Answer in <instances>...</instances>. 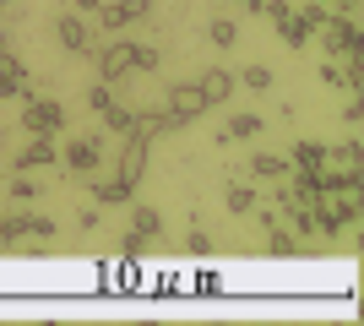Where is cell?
Segmentation results:
<instances>
[{
	"mask_svg": "<svg viewBox=\"0 0 364 326\" xmlns=\"http://www.w3.org/2000/svg\"><path fill=\"white\" fill-rule=\"evenodd\" d=\"M92 60H98V77L120 87V82H131V77H136V38L114 33L109 44H98V49H92Z\"/></svg>",
	"mask_w": 364,
	"mask_h": 326,
	"instance_id": "obj_1",
	"label": "cell"
},
{
	"mask_svg": "<svg viewBox=\"0 0 364 326\" xmlns=\"http://www.w3.org/2000/svg\"><path fill=\"white\" fill-rule=\"evenodd\" d=\"M22 131H28V136H60L65 131V104L60 98H22Z\"/></svg>",
	"mask_w": 364,
	"mask_h": 326,
	"instance_id": "obj_2",
	"label": "cell"
},
{
	"mask_svg": "<svg viewBox=\"0 0 364 326\" xmlns=\"http://www.w3.org/2000/svg\"><path fill=\"white\" fill-rule=\"evenodd\" d=\"M321 49L332 55V60H343V55H353V49H364V33L359 22H353L348 11H326V22H321Z\"/></svg>",
	"mask_w": 364,
	"mask_h": 326,
	"instance_id": "obj_3",
	"label": "cell"
},
{
	"mask_svg": "<svg viewBox=\"0 0 364 326\" xmlns=\"http://www.w3.org/2000/svg\"><path fill=\"white\" fill-rule=\"evenodd\" d=\"M65 169H71V180H92V174L104 169V131H92V136H76L65 141Z\"/></svg>",
	"mask_w": 364,
	"mask_h": 326,
	"instance_id": "obj_4",
	"label": "cell"
},
{
	"mask_svg": "<svg viewBox=\"0 0 364 326\" xmlns=\"http://www.w3.org/2000/svg\"><path fill=\"white\" fill-rule=\"evenodd\" d=\"M164 109L174 114V125H191V120H201V114H207V98H201L196 77H191V82H174V87L164 93Z\"/></svg>",
	"mask_w": 364,
	"mask_h": 326,
	"instance_id": "obj_5",
	"label": "cell"
},
{
	"mask_svg": "<svg viewBox=\"0 0 364 326\" xmlns=\"http://www.w3.org/2000/svg\"><path fill=\"white\" fill-rule=\"evenodd\" d=\"M147 147L152 141L131 125V131H125V147H120V163H114V174H120L125 185H141V180H147Z\"/></svg>",
	"mask_w": 364,
	"mask_h": 326,
	"instance_id": "obj_6",
	"label": "cell"
},
{
	"mask_svg": "<svg viewBox=\"0 0 364 326\" xmlns=\"http://www.w3.org/2000/svg\"><path fill=\"white\" fill-rule=\"evenodd\" d=\"M55 38H60L65 55H92V49H98V38H92V28H87V16H82V11L55 16Z\"/></svg>",
	"mask_w": 364,
	"mask_h": 326,
	"instance_id": "obj_7",
	"label": "cell"
},
{
	"mask_svg": "<svg viewBox=\"0 0 364 326\" xmlns=\"http://www.w3.org/2000/svg\"><path fill=\"white\" fill-rule=\"evenodd\" d=\"M141 16H152V0H109V6H98V28L125 33L131 22H141Z\"/></svg>",
	"mask_w": 364,
	"mask_h": 326,
	"instance_id": "obj_8",
	"label": "cell"
},
{
	"mask_svg": "<svg viewBox=\"0 0 364 326\" xmlns=\"http://www.w3.org/2000/svg\"><path fill=\"white\" fill-rule=\"evenodd\" d=\"M49 163H60V141H55V136H33L28 147L16 153L11 174H38V169H49Z\"/></svg>",
	"mask_w": 364,
	"mask_h": 326,
	"instance_id": "obj_9",
	"label": "cell"
},
{
	"mask_svg": "<svg viewBox=\"0 0 364 326\" xmlns=\"http://www.w3.org/2000/svg\"><path fill=\"white\" fill-rule=\"evenodd\" d=\"M33 82H28V65L11 55V44H0V98H28Z\"/></svg>",
	"mask_w": 364,
	"mask_h": 326,
	"instance_id": "obj_10",
	"label": "cell"
},
{
	"mask_svg": "<svg viewBox=\"0 0 364 326\" xmlns=\"http://www.w3.org/2000/svg\"><path fill=\"white\" fill-rule=\"evenodd\" d=\"M196 87H201V98H207V109H218V104L234 98V71L213 65V71H201V77H196Z\"/></svg>",
	"mask_w": 364,
	"mask_h": 326,
	"instance_id": "obj_11",
	"label": "cell"
},
{
	"mask_svg": "<svg viewBox=\"0 0 364 326\" xmlns=\"http://www.w3.org/2000/svg\"><path fill=\"white\" fill-rule=\"evenodd\" d=\"M92 202H98V207H131V202H136V185H125L120 174L92 180Z\"/></svg>",
	"mask_w": 364,
	"mask_h": 326,
	"instance_id": "obj_12",
	"label": "cell"
},
{
	"mask_svg": "<svg viewBox=\"0 0 364 326\" xmlns=\"http://www.w3.org/2000/svg\"><path fill=\"white\" fill-rule=\"evenodd\" d=\"M289 158L283 153H256L250 158V180H261V185H283V180H289Z\"/></svg>",
	"mask_w": 364,
	"mask_h": 326,
	"instance_id": "obj_13",
	"label": "cell"
},
{
	"mask_svg": "<svg viewBox=\"0 0 364 326\" xmlns=\"http://www.w3.org/2000/svg\"><path fill=\"white\" fill-rule=\"evenodd\" d=\"M136 131L147 141H158V136H168V131H180V125H174V114L158 104V109H136Z\"/></svg>",
	"mask_w": 364,
	"mask_h": 326,
	"instance_id": "obj_14",
	"label": "cell"
},
{
	"mask_svg": "<svg viewBox=\"0 0 364 326\" xmlns=\"http://www.w3.org/2000/svg\"><path fill=\"white\" fill-rule=\"evenodd\" d=\"M272 28H277V38H283V44H289V49H304V44H310V38H316V28H310V22H304L299 11H289V16H283V22H272Z\"/></svg>",
	"mask_w": 364,
	"mask_h": 326,
	"instance_id": "obj_15",
	"label": "cell"
},
{
	"mask_svg": "<svg viewBox=\"0 0 364 326\" xmlns=\"http://www.w3.org/2000/svg\"><path fill=\"white\" fill-rule=\"evenodd\" d=\"M261 229H267V245H272V256H299V245H294V234L277 223V212H261Z\"/></svg>",
	"mask_w": 364,
	"mask_h": 326,
	"instance_id": "obj_16",
	"label": "cell"
},
{
	"mask_svg": "<svg viewBox=\"0 0 364 326\" xmlns=\"http://www.w3.org/2000/svg\"><path fill=\"white\" fill-rule=\"evenodd\" d=\"M289 169H326V141H294Z\"/></svg>",
	"mask_w": 364,
	"mask_h": 326,
	"instance_id": "obj_17",
	"label": "cell"
},
{
	"mask_svg": "<svg viewBox=\"0 0 364 326\" xmlns=\"http://www.w3.org/2000/svg\"><path fill=\"white\" fill-rule=\"evenodd\" d=\"M261 131H267L261 114H234V120L223 125V141H250V136H261Z\"/></svg>",
	"mask_w": 364,
	"mask_h": 326,
	"instance_id": "obj_18",
	"label": "cell"
},
{
	"mask_svg": "<svg viewBox=\"0 0 364 326\" xmlns=\"http://www.w3.org/2000/svg\"><path fill=\"white\" fill-rule=\"evenodd\" d=\"M207 38H213V49H234L240 44V22H234V16H213V22H207Z\"/></svg>",
	"mask_w": 364,
	"mask_h": 326,
	"instance_id": "obj_19",
	"label": "cell"
},
{
	"mask_svg": "<svg viewBox=\"0 0 364 326\" xmlns=\"http://www.w3.org/2000/svg\"><path fill=\"white\" fill-rule=\"evenodd\" d=\"M131 234H141V239H158V234H164V217H158V207H131Z\"/></svg>",
	"mask_w": 364,
	"mask_h": 326,
	"instance_id": "obj_20",
	"label": "cell"
},
{
	"mask_svg": "<svg viewBox=\"0 0 364 326\" xmlns=\"http://www.w3.org/2000/svg\"><path fill=\"white\" fill-rule=\"evenodd\" d=\"M223 202H228V212H234V217H245V212H256V207H261V196H256V185H228Z\"/></svg>",
	"mask_w": 364,
	"mask_h": 326,
	"instance_id": "obj_21",
	"label": "cell"
},
{
	"mask_svg": "<svg viewBox=\"0 0 364 326\" xmlns=\"http://www.w3.org/2000/svg\"><path fill=\"white\" fill-rule=\"evenodd\" d=\"M98 120H104V131H114V136H125V131L136 125V109H125L120 98H114V104H109L104 114H98Z\"/></svg>",
	"mask_w": 364,
	"mask_h": 326,
	"instance_id": "obj_22",
	"label": "cell"
},
{
	"mask_svg": "<svg viewBox=\"0 0 364 326\" xmlns=\"http://www.w3.org/2000/svg\"><path fill=\"white\" fill-rule=\"evenodd\" d=\"M326 163H337V169H364V147L359 141H337V147H326Z\"/></svg>",
	"mask_w": 364,
	"mask_h": 326,
	"instance_id": "obj_23",
	"label": "cell"
},
{
	"mask_svg": "<svg viewBox=\"0 0 364 326\" xmlns=\"http://www.w3.org/2000/svg\"><path fill=\"white\" fill-rule=\"evenodd\" d=\"M0 239H6V245H16V239H33V212H11L6 223H0Z\"/></svg>",
	"mask_w": 364,
	"mask_h": 326,
	"instance_id": "obj_24",
	"label": "cell"
},
{
	"mask_svg": "<svg viewBox=\"0 0 364 326\" xmlns=\"http://www.w3.org/2000/svg\"><path fill=\"white\" fill-rule=\"evenodd\" d=\"M234 82H245L250 93H267V87H272V71H267V65H245V71H240Z\"/></svg>",
	"mask_w": 364,
	"mask_h": 326,
	"instance_id": "obj_25",
	"label": "cell"
},
{
	"mask_svg": "<svg viewBox=\"0 0 364 326\" xmlns=\"http://www.w3.org/2000/svg\"><path fill=\"white\" fill-rule=\"evenodd\" d=\"M109 104H114V82H92V87H87V109H92V114H104Z\"/></svg>",
	"mask_w": 364,
	"mask_h": 326,
	"instance_id": "obj_26",
	"label": "cell"
},
{
	"mask_svg": "<svg viewBox=\"0 0 364 326\" xmlns=\"http://www.w3.org/2000/svg\"><path fill=\"white\" fill-rule=\"evenodd\" d=\"M11 196L16 202H33V196H38V180H33V174H11Z\"/></svg>",
	"mask_w": 364,
	"mask_h": 326,
	"instance_id": "obj_27",
	"label": "cell"
},
{
	"mask_svg": "<svg viewBox=\"0 0 364 326\" xmlns=\"http://www.w3.org/2000/svg\"><path fill=\"white\" fill-rule=\"evenodd\" d=\"M185 250H191V256H213V239H207L201 229H191L185 234Z\"/></svg>",
	"mask_w": 364,
	"mask_h": 326,
	"instance_id": "obj_28",
	"label": "cell"
},
{
	"mask_svg": "<svg viewBox=\"0 0 364 326\" xmlns=\"http://www.w3.org/2000/svg\"><path fill=\"white\" fill-rule=\"evenodd\" d=\"M158 60H164V55L152 44H136V71H158Z\"/></svg>",
	"mask_w": 364,
	"mask_h": 326,
	"instance_id": "obj_29",
	"label": "cell"
},
{
	"mask_svg": "<svg viewBox=\"0 0 364 326\" xmlns=\"http://www.w3.org/2000/svg\"><path fill=\"white\" fill-rule=\"evenodd\" d=\"M33 239H55V217H44V212H33Z\"/></svg>",
	"mask_w": 364,
	"mask_h": 326,
	"instance_id": "obj_30",
	"label": "cell"
},
{
	"mask_svg": "<svg viewBox=\"0 0 364 326\" xmlns=\"http://www.w3.org/2000/svg\"><path fill=\"white\" fill-rule=\"evenodd\" d=\"M76 229H82V234L98 229V207H82V212H76Z\"/></svg>",
	"mask_w": 364,
	"mask_h": 326,
	"instance_id": "obj_31",
	"label": "cell"
},
{
	"mask_svg": "<svg viewBox=\"0 0 364 326\" xmlns=\"http://www.w3.org/2000/svg\"><path fill=\"white\" fill-rule=\"evenodd\" d=\"M343 120H348V125H359V120H364V98H359V93L348 98V109H343Z\"/></svg>",
	"mask_w": 364,
	"mask_h": 326,
	"instance_id": "obj_32",
	"label": "cell"
},
{
	"mask_svg": "<svg viewBox=\"0 0 364 326\" xmlns=\"http://www.w3.org/2000/svg\"><path fill=\"white\" fill-rule=\"evenodd\" d=\"M141 245H147L141 234H125V239H120V250H125V256H141Z\"/></svg>",
	"mask_w": 364,
	"mask_h": 326,
	"instance_id": "obj_33",
	"label": "cell"
},
{
	"mask_svg": "<svg viewBox=\"0 0 364 326\" xmlns=\"http://www.w3.org/2000/svg\"><path fill=\"white\" fill-rule=\"evenodd\" d=\"M71 6H76L82 16H98V6H104V0H71Z\"/></svg>",
	"mask_w": 364,
	"mask_h": 326,
	"instance_id": "obj_34",
	"label": "cell"
},
{
	"mask_svg": "<svg viewBox=\"0 0 364 326\" xmlns=\"http://www.w3.org/2000/svg\"><path fill=\"white\" fill-rule=\"evenodd\" d=\"M223 6H245V11H261V0H223Z\"/></svg>",
	"mask_w": 364,
	"mask_h": 326,
	"instance_id": "obj_35",
	"label": "cell"
},
{
	"mask_svg": "<svg viewBox=\"0 0 364 326\" xmlns=\"http://www.w3.org/2000/svg\"><path fill=\"white\" fill-rule=\"evenodd\" d=\"M6 6H11V0H0V11H6Z\"/></svg>",
	"mask_w": 364,
	"mask_h": 326,
	"instance_id": "obj_36",
	"label": "cell"
},
{
	"mask_svg": "<svg viewBox=\"0 0 364 326\" xmlns=\"http://www.w3.org/2000/svg\"><path fill=\"white\" fill-rule=\"evenodd\" d=\"M0 44H6V33H0Z\"/></svg>",
	"mask_w": 364,
	"mask_h": 326,
	"instance_id": "obj_37",
	"label": "cell"
},
{
	"mask_svg": "<svg viewBox=\"0 0 364 326\" xmlns=\"http://www.w3.org/2000/svg\"><path fill=\"white\" fill-rule=\"evenodd\" d=\"M0 245H6V239H0Z\"/></svg>",
	"mask_w": 364,
	"mask_h": 326,
	"instance_id": "obj_38",
	"label": "cell"
}]
</instances>
